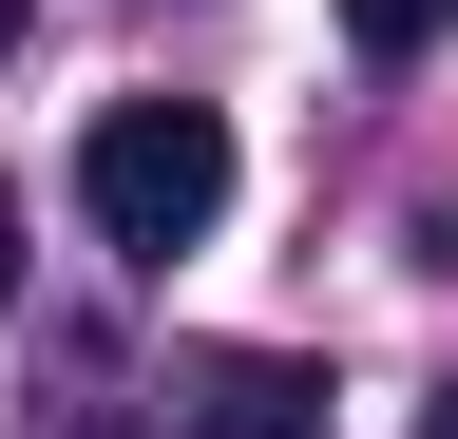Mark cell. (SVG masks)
<instances>
[{"label":"cell","mask_w":458,"mask_h":439,"mask_svg":"<svg viewBox=\"0 0 458 439\" xmlns=\"http://www.w3.org/2000/svg\"><path fill=\"white\" fill-rule=\"evenodd\" d=\"M77 210H96V249H210V210H229V115L210 96H114V115L77 134Z\"/></svg>","instance_id":"cell-1"},{"label":"cell","mask_w":458,"mask_h":439,"mask_svg":"<svg viewBox=\"0 0 458 439\" xmlns=\"http://www.w3.org/2000/svg\"><path fill=\"white\" fill-rule=\"evenodd\" d=\"M191 439H325V382H306V363H210Z\"/></svg>","instance_id":"cell-2"},{"label":"cell","mask_w":458,"mask_h":439,"mask_svg":"<svg viewBox=\"0 0 458 439\" xmlns=\"http://www.w3.org/2000/svg\"><path fill=\"white\" fill-rule=\"evenodd\" d=\"M439 20H458V0H344V38H363V58H420Z\"/></svg>","instance_id":"cell-3"},{"label":"cell","mask_w":458,"mask_h":439,"mask_svg":"<svg viewBox=\"0 0 458 439\" xmlns=\"http://www.w3.org/2000/svg\"><path fill=\"white\" fill-rule=\"evenodd\" d=\"M0 306H20V191H0Z\"/></svg>","instance_id":"cell-4"},{"label":"cell","mask_w":458,"mask_h":439,"mask_svg":"<svg viewBox=\"0 0 458 439\" xmlns=\"http://www.w3.org/2000/svg\"><path fill=\"white\" fill-rule=\"evenodd\" d=\"M20 20H38V0H0V38H20Z\"/></svg>","instance_id":"cell-5"},{"label":"cell","mask_w":458,"mask_h":439,"mask_svg":"<svg viewBox=\"0 0 458 439\" xmlns=\"http://www.w3.org/2000/svg\"><path fill=\"white\" fill-rule=\"evenodd\" d=\"M77 439H134V420H77Z\"/></svg>","instance_id":"cell-6"},{"label":"cell","mask_w":458,"mask_h":439,"mask_svg":"<svg viewBox=\"0 0 458 439\" xmlns=\"http://www.w3.org/2000/svg\"><path fill=\"white\" fill-rule=\"evenodd\" d=\"M420 439H458V401H439V420H420Z\"/></svg>","instance_id":"cell-7"}]
</instances>
